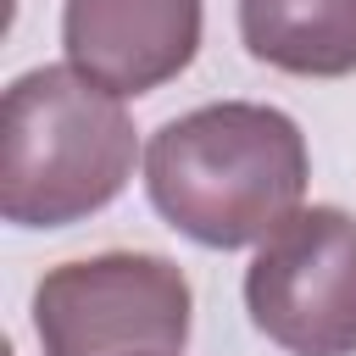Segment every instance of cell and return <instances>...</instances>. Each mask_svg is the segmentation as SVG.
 Wrapping results in <instances>:
<instances>
[{
    "instance_id": "1",
    "label": "cell",
    "mask_w": 356,
    "mask_h": 356,
    "mask_svg": "<svg viewBox=\"0 0 356 356\" xmlns=\"http://www.w3.org/2000/svg\"><path fill=\"white\" fill-rule=\"evenodd\" d=\"M312 178L306 134L261 100H217L161 122L145 145L150 206L206 250L261 245L300 211Z\"/></svg>"
},
{
    "instance_id": "5",
    "label": "cell",
    "mask_w": 356,
    "mask_h": 356,
    "mask_svg": "<svg viewBox=\"0 0 356 356\" xmlns=\"http://www.w3.org/2000/svg\"><path fill=\"white\" fill-rule=\"evenodd\" d=\"M200 0H67L61 50L67 67L111 95H150L172 83L200 50Z\"/></svg>"
},
{
    "instance_id": "2",
    "label": "cell",
    "mask_w": 356,
    "mask_h": 356,
    "mask_svg": "<svg viewBox=\"0 0 356 356\" xmlns=\"http://www.w3.org/2000/svg\"><path fill=\"white\" fill-rule=\"evenodd\" d=\"M134 117L122 95L78 67H33L0 100V217L72 228L106 211L134 178Z\"/></svg>"
},
{
    "instance_id": "3",
    "label": "cell",
    "mask_w": 356,
    "mask_h": 356,
    "mask_svg": "<svg viewBox=\"0 0 356 356\" xmlns=\"http://www.w3.org/2000/svg\"><path fill=\"white\" fill-rule=\"evenodd\" d=\"M189 317V278L156 250L78 256L33 284V334L44 356H184Z\"/></svg>"
},
{
    "instance_id": "6",
    "label": "cell",
    "mask_w": 356,
    "mask_h": 356,
    "mask_svg": "<svg viewBox=\"0 0 356 356\" xmlns=\"http://www.w3.org/2000/svg\"><path fill=\"white\" fill-rule=\"evenodd\" d=\"M239 44L289 78H350L356 0H239Z\"/></svg>"
},
{
    "instance_id": "4",
    "label": "cell",
    "mask_w": 356,
    "mask_h": 356,
    "mask_svg": "<svg viewBox=\"0 0 356 356\" xmlns=\"http://www.w3.org/2000/svg\"><path fill=\"white\" fill-rule=\"evenodd\" d=\"M245 312L289 356H356V217L300 206L245 267Z\"/></svg>"
}]
</instances>
